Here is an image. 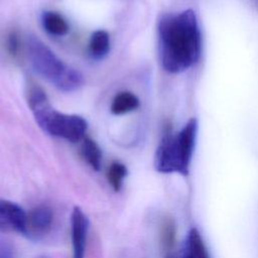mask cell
<instances>
[{
	"instance_id": "cell-15",
	"label": "cell",
	"mask_w": 258,
	"mask_h": 258,
	"mask_svg": "<svg viewBox=\"0 0 258 258\" xmlns=\"http://www.w3.org/2000/svg\"><path fill=\"white\" fill-rule=\"evenodd\" d=\"M0 258H13L11 246L2 240H0Z\"/></svg>"
},
{
	"instance_id": "cell-2",
	"label": "cell",
	"mask_w": 258,
	"mask_h": 258,
	"mask_svg": "<svg viewBox=\"0 0 258 258\" xmlns=\"http://www.w3.org/2000/svg\"><path fill=\"white\" fill-rule=\"evenodd\" d=\"M198 127V120L192 117L180 130L164 132L154 157V166L157 171L178 173L182 176L188 175L197 142Z\"/></svg>"
},
{
	"instance_id": "cell-12",
	"label": "cell",
	"mask_w": 258,
	"mask_h": 258,
	"mask_svg": "<svg viewBox=\"0 0 258 258\" xmlns=\"http://www.w3.org/2000/svg\"><path fill=\"white\" fill-rule=\"evenodd\" d=\"M110 49V37L104 30L95 31L89 42V50L93 57L102 58Z\"/></svg>"
},
{
	"instance_id": "cell-7",
	"label": "cell",
	"mask_w": 258,
	"mask_h": 258,
	"mask_svg": "<svg viewBox=\"0 0 258 258\" xmlns=\"http://www.w3.org/2000/svg\"><path fill=\"white\" fill-rule=\"evenodd\" d=\"M26 214L17 204L0 200V232H23Z\"/></svg>"
},
{
	"instance_id": "cell-5",
	"label": "cell",
	"mask_w": 258,
	"mask_h": 258,
	"mask_svg": "<svg viewBox=\"0 0 258 258\" xmlns=\"http://www.w3.org/2000/svg\"><path fill=\"white\" fill-rule=\"evenodd\" d=\"M53 212L45 206H37L26 214L22 234L31 240H40L51 230Z\"/></svg>"
},
{
	"instance_id": "cell-6",
	"label": "cell",
	"mask_w": 258,
	"mask_h": 258,
	"mask_svg": "<svg viewBox=\"0 0 258 258\" xmlns=\"http://www.w3.org/2000/svg\"><path fill=\"white\" fill-rule=\"evenodd\" d=\"M71 224L73 258H84L89 230V220L81 208H74L71 218Z\"/></svg>"
},
{
	"instance_id": "cell-8",
	"label": "cell",
	"mask_w": 258,
	"mask_h": 258,
	"mask_svg": "<svg viewBox=\"0 0 258 258\" xmlns=\"http://www.w3.org/2000/svg\"><path fill=\"white\" fill-rule=\"evenodd\" d=\"M171 258H210L208 249L198 229L191 228L179 250Z\"/></svg>"
},
{
	"instance_id": "cell-11",
	"label": "cell",
	"mask_w": 258,
	"mask_h": 258,
	"mask_svg": "<svg viewBox=\"0 0 258 258\" xmlns=\"http://www.w3.org/2000/svg\"><path fill=\"white\" fill-rule=\"evenodd\" d=\"M139 106L138 98L130 92H121L115 96L111 104L113 114L120 115L135 110Z\"/></svg>"
},
{
	"instance_id": "cell-10",
	"label": "cell",
	"mask_w": 258,
	"mask_h": 258,
	"mask_svg": "<svg viewBox=\"0 0 258 258\" xmlns=\"http://www.w3.org/2000/svg\"><path fill=\"white\" fill-rule=\"evenodd\" d=\"M42 25L44 29L52 35H64L69 31L66 19L58 13L46 11L42 14Z\"/></svg>"
},
{
	"instance_id": "cell-3",
	"label": "cell",
	"mask_w": 258,
	"mask_h": 258,
	"mask_svg": "<svg viewBox=\"0 0 258 258\" xmlns=\"http://www.w3.org/2000/svg\"><path fill=\"white\" fill-rule=\"evenodd\" d=\"M28 104L37 124L47 134L71 142L84 138L87 130L86 120L78 115H68L54 110L40 88H30Z\"/></svg>"
},
{
	"instance_id": "cell-13",
	"label": "cell",
	"mask_w": 258,
	"mask_h": 258,
	"mask_svg": "<svg viewBox=\"0 0 258 258\" xmlns=\"http://www.w3.org/2000/svg\"><path fill=\"white\" fill-rule=\"evenodd\" d=\"M81 155L93 169H100L102 162V153L99 146L94 140L90 138L84 139L81 146Z\"/></svg>"
},
{
	"instance_id": "cell-16",
	"label": "cell",
	"mask_w": 258,
	"mask_h": 258,
	"mask_svg": "<svg viewBox=\"0 0 258 258\" xmlns=\"http://www.w3.org/2000/svg\"><path fill=\"white\" fill-rule=\"evenodd\" d=\"M8 47L11 53L15 54L17 49H18V39L16 34L12 33L9 35V39H8Z\"/></svg>"
},
{
	"instance_id": "cell-14",
	"label": "cell",
	"mask_w": 258,
	"mask_h": 258,
	"mask_svg": "<svg viewBox=\"0 0 258 258\" xmlns=\"http://www.w3.org/2000/svg\"><path fill=\"white\" fill-rule=\"evenodd\" d=\"M127 174L126 166L118 161L111 163L107 171L108 181L115 191H119L122 187L123 180Z\"/></svg>"
},
{
	"instance_id": "cell-4",
	"label": "cell",
	"mask_w": 258,
	"mask_h": 258,
	"mask_svg": "<svg viewBox=\"0 0 258 258\" xmlns=\"http://www.w3.org/2000/svg\"><path fill=\"white\" fill-rule=\"evenodd\" d=\"M27 54L34 71L57 89L71 92L82 86V75L63 63L38 38L34 36L28 38Z\"/></svg>"
},
{
	"instance_id": "cell-1",
	"label": "cell",
	"mask_w": 258,
	"mask_h": 258,
	"mask_svg": "<svg viewBox=\"0 0 258 258\" xmlns=\"http://www.w3.org/2000/svg\"><path fill=\"white\" fill-rule=\"evenodd\" d=\"M157 31L160 62L166 72H185L200 59L202 34L194 10L162 15Z\"/></svg>"
},
{
	"instance_id": "cell-9",
	"label": "cell",
	"mask_w": 258,
	"mask_h": 258,
	"mask_svg": "<svg viewBox=\"0 0 258 258\" xmlns=\"http://www.w3.org/2000/svg\"><path fill=\"white\" fill-rule=\"evenodd\" d=\"M175 224L171 218L163 219L160 226V241L165 258H171L175 253Z\"/></svg>"
}]
</instances>
